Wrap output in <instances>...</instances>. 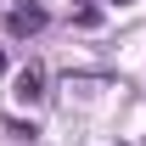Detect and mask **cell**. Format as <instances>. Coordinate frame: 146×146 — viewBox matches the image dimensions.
Instances as JSON below:
<instances>
[{
  "mask_svg": "<svg viewBox=\"0 0 146 146\" xmlns=\"http://www.w3.org/2000/svg\"><path fill=\"white\" fill-rule=\"evenodd\" d=\"M0 73H6V51H0Z\"/></svg>",
  "mask_w": 146,
  "mask_h": 146,
  "instance_id": "cell-3",
  "label": "cell"
},
{
  "mask_svg": "<svg viewBox=\"0 0 146 146\" xmlns=\"http://www.w3.org/2000/svg\"><path fill=\"white\" fill-rule=\"evenodd\" d=\"M23 6H28V0H23Z\"/></svg>",
  "mask_w": 146,
  "mask_h": 146,
  "instance_id": "cell-5",
  "label": "cell"
},
{
  "mask_svg": "<svg viewBox=\"0 0 146 146\" xmlns=\"http://www.w3.org/2000/svg\"><path fill=\"white\" fill-rule=\"evenodd\" d=\"M11 96H17V107H39V101H45V73L28 62V68L11 79Z\"/></svg>",
  "mask_w": 146,
  "mask_h": 146,
  "instance_id": "cell-1",
  "label": "cell"
},
{
  "mask_svg": "<svg viewBox=\"0 0 146 146\" xmlns=\"http://www.w3.org/2000/svg\"><path fill=\"white\" fill-rule=\"evenodd\" d=\"M45 23H51V17H45L39 6H17V11L6 17V34H11V39H28V34H39Z\"/></svg>",
  "mask_w": 146,
  "mask_h": 146,
  "instance_id": "cell-2",
  "label": "cell"
},
{
  "mask_svg": "<svg viewBox=\"0 0 146 146\" xmlns=\"http://www.w3.org/2000/svg\"><path fill=\"white\" fill-rule=\"evenodd\" d=\"M112 6H129V0H112Z\"/></svg>",
  "mask_w": 146,
  "mask_h": 146,
  "instance_id": "cell-4",
  "label": "cell"
}]
</instances>
